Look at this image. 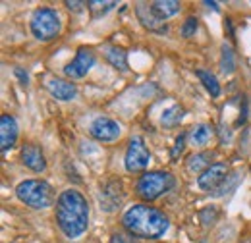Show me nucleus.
<instances>
[{
  "label": "nucleus",
  "instance_id": "obj_20",
  "mask_svg": "<svg viewBox=\"0 0 251 243\" xmlns=\"http://www.w3.org/2000/svg\"><path fill=\"white\" fill-rule=\"evenodd\" d=\"M211 160H213V154L211 152H195V154H191L188 156V170L189 172H193V174H201V172H205L209 166H211Z\"/></svg>",
  "mask_w": 251,
  "mask_h": 243
},
{
  "label": "nucleus",
  "instance_id": "obj_25",
  "mask_svg": "<svg viewBox=\"0 0 251 243\" xmlns=\"http://www.w3.org/2000/svg\"><path fill=\"white\" fill-rule=\"evenodd\" d=\"M217 216H219V209H217V207H207V209H203V211L199 213V220H201L205 226H211V224L217 220Z\"/></svg>",
  "mask_w": 251,
  "mask_h": 243
},
{
  "label": "nucleus",
  "instance_id": "obj_11",
  "mask_svg": "<svg viewBox=\"0 0 251 243\" xmlns=\"http://www.w3.org/2000/svg\"><path fill=\"white\" fill-rule=\"evenodd\" d=\"M45 87H47V91L50 93V97L56 98V100H72L77 95V87L72 81L56 77V75H49Z\"/></svg>",
  "mask_w": 251,
  "mask_h": 243
},
{
  "label": "nucleus",
  "instance_id": "obj_14",
  "mask_svg": "<svg viewBox=\"0 0 251 243\" xmlns=\"http://www.w3.org/2000/svg\"><path fill=\"white\" fill-rule=\"evenodd\" d=\"M135 16H137L139 24H141L145 29L153 31V33H160V35L168 31V27L162 25V22L155 18V14H153V10H151V4L137 2V4H135Z\"/></svg>",
  "mask_w": 251,
  "mask_h": 243
},
{
  "label": "nucleus",
  "instance_id": "obj_22",
  "mask_svg": "<svg viewBox=\"0 0 251 243\" xmlns=\"http://www.w3.org/2000/svg\"><path fill=\"white\" fill-rule=\"evenodd\" d=\"M220 70L224 73H232L236 70V56H234V50L230 45H222L220 49Z\"/></svg>",
  "mask_w": 251,
  "mask_h": 243
},
{
  "label": "nucleus",
  "instance_id": "obj_21",
  "mask_svg": "<svg viewBox=\"0 0 251 243\" xmlns=\"http://www.w3.org/2000/svg\"><path fill=\"white\" fill-rule=\"evenodd\" d=\"M118 4L112 2V0H89L87 2V8H89V14L93 18H102L106 16L110 10H114Z\"/></svg>",
  "mask_w": 251,
  "mask_h": 243
},
{
  "label": "nucleus",
  "instance_id": "obj_19",
  "mask_svg": "<svg viewBox=\"0 0 251 243\" xmlns=\"http://www.w3.org/2000/svg\"><path fill=\"white\" fill-rule=\"evenodd\" d=\"M195 75L199 77V81L203 83L205 91L209 93L213 98L220 97V93H222V87H220L219 79H217V75H215V73H211V72H207V70H197V72H195Z\"/></svg>",
  "mask_w": 251,
  "mask_h": 243
},
{
  "label": "nucleus",
  "instance_id": "obj_12",
  "mask_svg": "<svg viewBox=\"0 0 251 243\" xmlns=\"http://www.w3.org/2000/svg\"><path fill=\"white\" fill-rule=\"evenodd\" d=\"M18 133H20V127H18L16 118L10 114H4L0 118V151H10L18 141Z\"/></svg>",
  "mask_w": 251,
  "mask_h": 243
},
{
  "label": "nucleus",
  "instance_id": "obj_15",
  "mask_svg": "<svg viewBox=\"0 0 251 243\" xmlns=\"http://www.w3.org/2000/svg\"><path fill=\"white\" fill-rule=\"evenodd\" d=\"M180 8H182V6H180V2H176V0H155V2H151V10H153L155 18L160 20V22H164V20L176 16V14L180 12Z\"/></svg>",
  "mask_w": 251,
  "mask_h": 243
},
{
  "label": "nucleus",
  "instance_id": "obj_13",
  "mask_svg": "<svg viewBox=\"0 0 251 243\" xmlns=\"http://www.w3.org/2000/svg\"><path fill=\"white\" fill-rule=\"evenodd\" d=\"M20 156H22L24 166L29 168L35 174H41V172L47 170V158H45V154L41 151V147H37V145H33V143H27V145L22 147Z\"/></svg>",
  "mask_w": 251,
  "mask_h": 243
},
{
  "label": "nucleus",
  "instance_id": "obj_6",
  "mask_svg": "<svg viewBox=\"0 0 251 243\" xmlns=\"http://www.w3.org/2000/svg\"><path fill=\"white\" fill-rule=\"evenodd\" d=\"M149 160H151V152L145 147L143 139L141 137H131L124 156L126 170L133 172V174L135 172H143L149 166Z\"/></svg>",
  "mask_w": 251,
  "mask_h": 243
},
{
  "label": "nucleus",
  "instance_id": "obj_24",
  "mask_svg": "<svg viewBox=\"0 0 251 243\" xmlns=\"http://www.w3.org/2000/svg\"><path fill=\"white\" fill-rule=\"evenodd\" d=\"M186 139H188V133H180V135L176 137L174 147H172V151H170V158H172V160H178L180 154L184 152V149H186Z\"/></svg>",
  "mask_w": 251,
  "mask_h": 243
},
{
  "label": "nucleus",
  "instance_id": "obj_10",
  "mask_svg": "<svg viewBox=\"0 0 251 243\" xmlns=\"http://www.w3.org/2000/svg\"><path fill=\"white\" fill-rule=\"evenodd\" d=\"M124 201V189L118 180H110L102 185L100 195H99V205L102 207L104 213H114Z\"/></svg>",
  "mask_w": 251,
  "mask_h": 243
},
{
  "label": "nucleus",
  "instance_id": "obj_8",
  "mask_svg": "<svg viewBox=\"0 0 251 243\" xmlns=\"http://www.w3.org/2000/svg\"><path fill=\"white\" fill-rule=\"evenodd\" d=\"M122 133V127L120 123L112 118H106V116H100V118H95L89 123V135L100 141V143H112L120 137Z\"/></svg>",
  "mask_w": 251,
  "mask_h": 243
},
{
  "label": "nucleus",
  "instance_id": "obj_27",
  "mask_svg": "<svg viewBox=\"0 0 251 243\" xmlns=\"http://www.w3.org/2000/svg\"><path fill=\"white\" fill-rule=\"evenodd\" d=\"M85 6H87L85 2H75V0H74V2H72V0L66 2V8H70V12H75V14H81Z\"/></svg>",
  "mask_w": 251,
  "mask_h": 243
},
{
  "label": "nucleus",
  "instance_id": "obj_29",
  "mask_svg": "<svg viewBox=\"0 0 251 243\" xmlns=\"http://www.w3.org/2000/svg\"><path fill=\"white\" fill-rule=\"evenodd\" d=\"M203 4H205L207 8H211L213 12H220V6H219V4H217V2H213V0H205Z\"/></svg>",
  "mask_w": 251,
  "mask_h": 243
},
{
  "label": "nucleus",
  "instance_id": "obj_1",
  "mask_svg": "<svg viewBox=\"0 0 251 243\" xmlns=\"http://www.w3.org/2000/svg\"><path fill=\"white\" fill-rule=\"evenodd\" d=\"M56 224L68 240L83 236L89 228V203L79 189H66L56 199Z\"/></svg>",
  "mask_w": 251,
  "mask_h": 243
},
{
  "label": "nucleus",
  "instance_id": "obj_9",
  "mask_svg": "<svg viewBox=\"0 0 251 243\" xmlns=\"http://www.w3.org/2000/svg\"><path fill=\"white\" fill-rule=\"evenodd\" d=\"M228 176H230V170H228L226 162H213L205 172L199 174L197 185H199V189L213 193V191H217L220 185L226 182Z\"/></svg>",
  "mask_w": 251,
  "mask_h": 243
},
{
  "label": "nucleus",
  "instance_id": "obj_2",
  "mask_svg": "<svg viewBox=\"0 0 251 243\" xmlns=\"http://www.w3.org/2000/svg\"><path fill=\"white\" fill-rule=\"evenodd\" d=\"M122 226L127 234L141 240H158L162 238L168 228L170 220L168 216L151 205L135 203L127 207V211L122 214Z\"/></svg>",
  "mask_w": 251,
  "mask_h": 243
},
{
  "label": "nucleus",
  "instance_id": "obj_3",
  "mask_svg": "<svg viewBox=\"0 0 251 243\" xmlns=\"http://www.w3.org/2000/svg\"><path fill=\"white\" fill-rule=\"evenodd\" d=\"M16 197L31 209H49L54 203L56 193L45 180H24L16 185Z\"/></svg>",
  "mask_w": 251,
  "mask_h": 243
},
{
  "label": "nucleus",
  "instance_id": "obj_16",
  "mask_svg": "<svg viewBox=\"0 0 251 243\" xmlns=\"http://www.w3.org/2000/svg\"><path fill=\"white\" fill-rule=\"evenodd\" d=\"M104 56L106 62L118 70V72H127V54L122 47H106L104 49Z\"/></svg>",
  "mask_w": 251,
  "mask_h": 243
},
{
  "label": "nucleus",
  "instance_id": "obj_4",
  "mask_svg": "<svg viewBox=\"0 0 251 243\" xmlns=\"http://www.w3.org/2000/svg\"><path fill=\"white\" fill-rule=\"evenodd\" d=\"M174 185H176V178L170 172L155 170V172H145L137 180L135 191L143 201L151 203V201H157L160 195L168 193L170 189H174Z\"/></svg>",
  "mask_w": 251,
  "mask_h": 243
},
{
  "label": "nucleus",
  "instance_id": "obj_26",
  "mask_svg": "<svg viewBox=\"0 0 251 243\" xmlns=\"http://www.w3.org/2000/svg\"><path fill=\"white\" fill-rule=\"evenodd\" d=\"M14 75L18 77L20 85H24V87H27V85H29V73H27L24 68H16V70H14Z\"/></svg>",
  "mask_w": 251,
  "mask_h": 243
},
{
  "label": "nucleus",
  "instance_id": "obj_18",
  "mask_svg": "<svg viewBox=\"0 0 251 243\" xmlns=\"http://www.w3.org/2000/svg\"><path fill=\"white\" fill-rule=\"evenodd\" d=\"M184 116H186L184 106L174 104V106H170V108H166V110L162 112V116H160V125L166 127V129H172V127L180 125V122L184 120Z\"/></svg>",
  "mask_w": 251,
  "mask_h": 243
},
{
  "label": "nucleus",
  "instance_id": "obj_28",
  "mask_svg": "<svg viewBox=\"0 0 251 243\" xmlns=\"http://www.w3.org/2000/svg\"><path fill=\"white\" fill-rule=\"evenodd\" d=\"M108 243H135V242H133V238H129L126 234H112Z\"/></svg>",
  "mask_w": 251,
  "mask_h": 243
},
{
  "label": "nucleus",
  "instance_id": "obj_17",
  "mask_svg": "<svg viewBox=\"0 0 251 243\" xmlns=\"http://www.w3.org/2000/svg\"><path fill=\"white\" fill-rule=\"evenodd\" d=\"M188 137H189V143H191L193 147H203V145H207V143L211 141V137H213V127L207 125V123H197V125L191 127Z\"/></svg>",
  "mask_w": 251,
  "mask_h": 243
},
{
  "label": "nucleus",
  "instance_id": "obj_5",
  "mask_svg": "<svg viewBox=\"0 0 251 243\" xmlns=\"http://www.w3.org/2000/svg\"><path fill=\"white\" fill-rule=\"evenodd\" d=\"M29 29L37 41L49 43L60 33V16L52 8H37L31 14Z\"/></svg>",
  "mask_w": 251,
  "mask_h": 243
},
{
  "label": "nucleus",
  "instance_id": "obj_7",
  "mask_svg": "<svg viewBox=\"0 0 251 243\" xmlns=\"http://www.w3.org/2000/svg\"><path fill=\"white\" fill-rule=\"evenodd\" d=\"M95 66V52L87 47L77 49L74 60L64 66V73L70 79H83Z\"/></svg>",
  "mask_w": 251,
  "mask_h": 243
},
{
  "label": "nucleus",
  "instance_id": "obj_23",
  "mask_svg": "<svg viewBox=\"0 0 251 243\" xmlns=\"http://www.w3.org/2000/svg\"><path fill=\"white\" fill-rule=\"evenodd\" d=\"M199 29V20L195 18V16H189L184 20V24H182V27H180V35L184 37V39H191L195 33Z\"/></svg>",
  "mask_w": 251,
  "mask_h": 243
}]
</instances>
